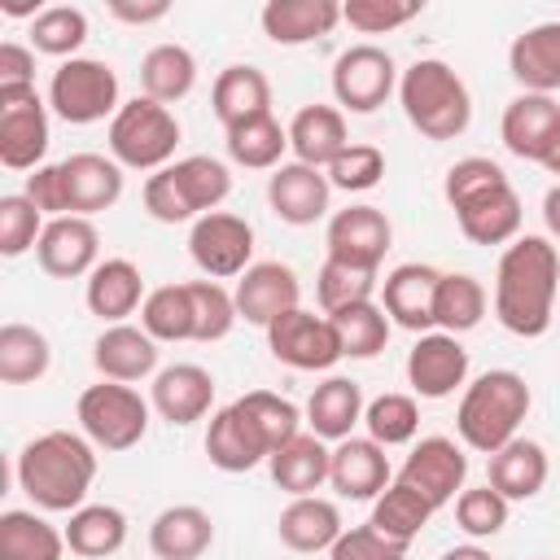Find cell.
Listing matches in <instances>:
<instances>
[{
    "instance_id": "cell-1",
    "label": "cell",
    "mask_w": 560,
    "mask_h": 560,
    "mask_svg": "<svg viewBox=\"0 0 560 560\" xmlns=\"http://www.w3.org/2000/svg\"><path fill=\"white\" fill-rule=\"evenodd\" d=\"M560 254L547 236H516L494 271V315L516 337H542L556 315Z\"/></svg>"
},
{
    "instance_id": "cell-2",
    "label": "cell",
    "mask_w": 560,
    "mask_h": 560,
    "mask_svg": "<svg viewBox=\"0 0 560 560\" xmlns=\"http://www.w3.org/2000/svg\"><path fill=\"white\" fill-rule=\"evenodd\" d=\"M96 477V451L70 429L39 433L18 455V486L44 512H79Z\"/></svg>"
},
{
    "instance_id": "cell-3",
    "label": "cell",
    "mask_w": 560,
    "mask_h": 560,
    "mask_svg": "<svg viewBox=\"0 0 560 560\" xmlns=\"http://www.w3.org/2000/svg\"><path fill=\"white\" fill-rule=\"evenodd\" d=\"M446 206L459 219V232L472 245H503L521 232V197L508 184L503 166L490 158H459L446 171Z\"/></svg>"
},
{
    "instance_id": "cell-4",
    "label": "cell",
    "mask_w": 560,
    "mask_h": 560,
    "mask_svg": "<svg viewBox=\"0 0 560 560\" xmlns=\"http://www.w3.org/2000/svg\"><path fill=\"white\" fill-rule=\"evenodd\" d=\"M525 416H529L525 376L512 372V368H494V372H481L464 389L459 411H455V429H459L464 446H472L481 455H494L516 438Z\"/></svg>"
},
{
    "instance_id": "cell-5",
    "label": "cell",
    "mask_w": 560,
    "mask_h": 560,
    "mask_svg": "<svg viewBox=\"0 0 560 560\" xmlns=\"http://www.w3.org/2000/svg\"><path fill=\"white\" fill-rule=\"evenodd\" d=\"M398 101L407 122L429 140H455L472 122V96L464 79L438 57H420L398 74Z\"/></svg>"
},
{
    "instance_id": "cell-6",
    "label": "cell",
    "mask_w": 560,
    "mask_h": 560,
    "mask_svg": "<svg viewBox=\"0 0 560 560\" xmlns=\"http://www.w3.org/2000/svg\"><path fill=\"white\" fill-rule=\"evenodd\" d=\"M179 144V122L166 105L136 96L109 118V153L118 166L131 171H162L175 158Z\"/></svg>"
},
{
    "instance_id": "cell-7",
    "label": "cell",
    "mask_w": 560,
    "mask_h": 560,
    "mask_svg": "<svg viewBox=\"0 0 560 560\" xmlns=\"http://www.w3.org/2000/svg\"><path fill=\"white\" fill-rule=\"evenodd\" d=\"M74 411H79L83 438L101 451H131L149 429V402L131 385H118V381L88 385Z\"/></svg>"
},
{
    "instance_id": "cell-8",
    "label": "cell",
    "mask_w": 560,
    "mask_h": 560,
    "mask_svg": "<svg viewBox=\"0 0 560 560\" xmlns=\"http://www.w3.org/2000/svg\"><path fill=\"white\" fill-rule=\"evenodd\" d=\"M48 105L74 127L101 122L105 114L114 118L122 109L118 105V74L96 57H70L48 79Z\"/></svg>"
},
{
    "instance_id": "cell-9",
    "label": "cell",
    "mask_w": 560,
    "mask_h": 560,
    "mask_svg": "<svg viewBox=\"0 0 560 560\" xmlns=\"http://www.w3.org/2000/svg\"><path fill=\"white\" fill-rule=\"evenodd\" d=\"M398 88V66L376 44H354L332 61V96L350 114H372Z\"/></svg>"
},
{
    "instance_id": "cell-10",
    "label": "cell",
    "mask_w": 560,
    "mask_h": 560,
    "mask_svg": "<svg viewBox=\"0 0 560 560\" xmlns=\"http://www.w3.org/2000/svg\"><path fill=\"white\" fill-rule=\"evenodd\" d=\"M188 254L192 262L210 276V280H232V276H245L254 262V228L241 219V214H228V210H210L192 223L188 232Z\"/></svg>"
},
{
    "instance_id": "cell-11",
    "label": "cell",
    "mask_w": 560,
    "mask_h": 560,
    "mask_svg": "<svg viewBox=\"0 0 560 560\" xmlns=\"http://www.w3.org/2000/svg\"><path fill=\"white\" fill-rule=\"evenodd\" d=\"M267 346L280 363L298 368V372H328L341 354V337L332 328L328 315H315V311H289L280 315L271 328H267Z\"/></svg>"
},
{
    "instance_id": "cell-12",
    "label": "cell",
    "mask_w": 560,
    "mask_h": 560,
    "mask_svg": "<svg viewBox=\"0 0 560 560\" xmlns=\"http://www.w3.org/2000/svg\"><path fill=\"white\" fill-rule=\"evenodd\" d=\"M324 245H328V258L376 271L394 245V228H389L385 210H376V206H346L328 219Z\"/></svg>"
},
{
    "instance_id": "cell-13",
    "label": "cell",
    "mask_w": 560,
    "mask_h": 560,
    "mask_svg": "<svg viewBox=\"0 0 560 560\" xmlns=\"http://www.w3.org/2000/svg\"><path fill=\"white\" fill-rule=\"evenodd\" d=\"M48 149V109L39 92H0V162L9 171H39Z\"/></svg>"
},
{
    "instance_id": "cell-14",
    "label": "cell",
    "mask_w": 560,
    "mask_h": 560,
    "mask_svg": "<svg viewBox=\"0 0 560 560\" xmlns=\"http://www.w3.org/2000/svg\"><path fill=\"white\" fill-rule=\"evenodd\" d=\"M464 477H468V455L451 442V438H420L398 472V481H407L411 490H420L433 512L446 508L451 499H459L464 490Z\"/></svg>"
},
{
    "instance_id": "cell-15",
    "label": "cell",
    "mask_w": 560,
    "mask_h": 560,
    "mask_svg": "<svg viewBox=\"0 0 560 560\" xmlns=\"http://www.w3.org/2000/svg\"><path fill=\"white\" fill-rule=\"evenodd\" d=\"M499 136H503V149H508L512 158L542 166L547 149H551L556 136H560V105H556V96L521 92L516 101H508L503 122H499Z\"/></svg>"
},
{
    "instance_id": "cell-16",
    "label": "cell",
    "mask_w": 560,
    "mask_h": 560,
    "mask_svg": "<svg viewBox=\"0 0 560 560\" xmlns=\"http://www.w3.org/2000/svg\"><path fill=\"white\" fill-rule=\"evenodd\" d=\"M96 249H101V236H96L92 219L61 214V219H48L44 223L39 245H35V258H39V267L48 276L74 280V276H92L96 271Z\"/></svg>"
},
{
    "instance_id": "cell-17",
    "label": "cell",
    "mask_w": 560,
    "mask_h": 560,
    "mask_svg": "<svg viewBox=\"0 0 560 560\" xmlns=\"http://www.w3.org/2000/svg\"><path fill=\"white\" fill-rule=\"evenodd\" d=\"M298 293H302V284H298L293 267H284V262H254L236 280V293L232 298H236V315L245 324L271 328L280 315L298 311Z\"/></svg>"
},
{
    "instance_id": "cell-18",
    "label": "cell",
    "mask_w": 560,
    "mask_h": 560,
    "mask_svg": "<svg viewBox=\"0 0 560 560\" xmlns=\"http://www.w3.org/2000/svg\"><path fill=\"white\" fill-rule=\"evenodd\" d=\"M328 197H332L328 175L315 171V166H302V162H280L267 179V206L276 210V219H284L293 228H306V223L324 219Z\"/></svg>"
},
{
    "instance_id": "cell-19",
    "label": "cell",
    "mask_w": 560,
    "mask_h": 560,
    "mask_svg": "<svg viewBox=\"0 0 560 560\" xmlns=\"http://www.w3.org/2000/svg\"><path fill=\"white\" fill-rule=\"evenodd\" d=\"M468 376V350L451 332H424L407 354V381L420 398H451Z\"/></svg>"
},
{
    "instance_id": "cell-20",
    "label": "cell",
    "mask_w": 560,
    "mask_h": 560,
    "mask_svg": "<svg viewBox=\"0 0 560 560\" xmlns=\"http://www.w3.org/2000/svg\"><path fill=\"white\" fill-rule=\"evenodd\" d=\"M206 455H210V464H214L219 472H249L254 464L271 459V446H267V438L258 433V424H254L236 402H228V407H219V411L210 416Z\"/></svg>"
},
{
    "instance_id": "cell-21",
    "label": "cell",
    "mask_w": 560,
    "mask_h": 560,
    "mask_svg": "<svg viewBox=\"0 0 560 560\" xmlns=\"http://www.w3.org/2000/svg\"><path fill=\"white\" fill-rule=\"evenodd\" d=\"M438 280L442 271L429 262H402L385 276L381 298H385V315L398 328H411L424 337V328H433V298H438Z\"/></svg>"
},
{
    "instance_id": "cell-22",
    "label": "cell",
    "mask_w": 560,
    "mask_h": 560,
    "mask_svg": "<svg viewBox=\"0 0 560 560\" xmlns=\"http://www.w3.org/2000/svg\"><path fill=\"white\" fill-rule=\"evenodd\" d=\"M61 179H66V210L79 219L109 210L122 197V166L101 153H70L61 162Z\"/></svg>"
},
{
    "instance_id": "cell-23",
    "label": "cell",
    "mask_w": 560,
    "mask_h": 560,
    "mask_svg": "<svg viewBox=\"0 0 560 560\" xmlns=\"http://www.w3.org/2000/svg\"><path fill=\"white\" fill-rule=\"evenodd\" d=\"M153 411L171 424H192L210 411L214 402V376L197 363H171L153 376V394H149Z\"/></svg>"
},
{
    "instance_id": "cell-24",
    "label": "cell",
    "mask_w": 560,
    "mask_h": 560,
    "mask_svg": "<svg viewBox=\"0 0 560 560\" xmlns=\"http://www.w3.org/2000/svg\"><path fill=\"white\" fill-rule=\"evenodd\" d=\"M328 481L341 499H376L389 486V459L385 446L372 438H346L332 446Z\"/></svg>"
},
{
    "instance_id": "cell-25",
    "label": "cell",
    "mask_w": 560,
    "mask_h": 560,
    "mask_svg": "<svg viewBox=\"0 0 560 560\" xmlns=\"http://www.w3.org/2000/svg\"><path fill=\"white\" fill-rule=\"evenodd\" d=\"M508 70L525 92L551 96L560 88V22H538L521 31L508 48Z\"/></svg>"
},
{
    "instance_id": "cell-26",
    "label": "cell",
    "mask_w": 560,
    "mask_h": 560,
    "mask_svg": "<svg viewBox=\"0 0 560 560\" xmlns=\"http://www.w3.org/2000/svg\"><path fill=\"white\" fill-rule=\"evenodd\" d=\"M92 363L105 381H118V385H131V381H144L153 368H158V341L144 332V328H131V324H109L96 346H92Z\"/></svg>"
},
{
    "instance_id": "cell-27",
    "label": "cell",
    "mask_w": 560,
    "mask_h": 560,
    "mask_svg": "<svg viewBox=\"0 0 560 560\" xmlns=\"http://www.w3.org/2000/svg\"><path fill=\"white\" fill-rule=\"evenodd\" d=\"M214 542V521L197 503H175L153 516L149 547L158 560H201Z\"/></svg>"
},
{
    "instance_id": "cell-28",
    "label": "cell",
    "mask_w": 560,
    "mask_h": 560,
    "mask_svg": "<svg viewBox=\"0 0 560 560\" xmlns=\"http://www.w3.org/2000/svg\"><path fill=\"white\" fill-rule=\"evenodd\" d=\"M337 22H341L337 0H267L262 4V35L284 48L328 35Z\"/></svg>"
},
{
    "instance_id": "cell-29",
    "label": "cell",
    "mask_w": 560,
    "mask_h": 560,
    "mask_svg": "<svg viewBox=\"0 0 560 560\" xmlns=\"http://www.w3.org/2000/svg\"><path fill=\"white\" fill-rule=\"evenodd\" d=\"M350 144L346 136V118L341 109L332 105H302L289 122V149L302 166H315V171H328L332 158Z\"/></svg>"
},
{
    "instance_id": "cell-30",
    "label": "cell",
    "mask_w": 560,
    "mask_h": 560,
    "mask_svg": "<svg viewBox=\"0 0 560 560\" xmlns=\"http://www.w3.org/2000/svg\"><path fill=\"white\" fill-rule=\"evenodd\" d=\"M88 311L105 324H122L136 306H144V280H140V267L127 262V258H105L96 262V271L88 276Z\"/></svg>"
},
{
    "instance_id": "cell-31",
    "label": "cell",
    "mask_w": 560,
    "mask_h": 560,
    "mask_svg": "<svg viewBox=\"0 0 560 560\" xmlns=\"http://www.w3.org/2000/svg\"><path fill=\"white\" fill-rule=\"evenodd\" d=\"M276 534L289 551L315 556V551H328L341 538V512H337V503H328L319 494H302L280 512Z\"/></svg>"
},
{
    "instance_id": "cell-32",
    "label": "cell",
    "mask_w": 560,
    "mask_h": 560,
    "mask_svg": "<svg viewBox=\"0 0 560 560\" xmlns=\"http://www.w3.org/2000/svg\"><path fill=\"white\" fill-rule=\"evenodd\" d=\"M359 420H363V389L350 376H328L306 398V424L324 442H346Z\"/></svg>"
},
{
    "instance_id": "cell-33",
    "label": "cell",
    "mask_w": 560,
    "mask_h": 560,
    "mask_svg": "<svg viewBox=\"0 0 560 560\" xmlns=\"http://www.w3.org/2000/svg\"><path fill=\"white\" fill-rule=\"evenodd\" d=\"M267 464H271V481H276L284 494L302 499V494H315V490L328 481L332 451L324 446V438H315V433H298V438L284 442Z\"/></svg>"
},
{
    "instance_id": "cell-34",
    "label": "cell",
    "mask_w": 560,
    "mask_h": 560,
    "mask_svg": "<svg viewBox=\"0 0 560 560\" xmlns=\"http://www.w3.org/2000/svg\"><path fill=\"white\" fill-rule=\"evenodd\" d=\"M210 105H214V118L228 127L236 122H249L258 114H271V83L262 70L254 66H228L219 70L214 79V92H210Z\"/></svg>"
},
{
    "instance_id": "cell-35",
    "label": "cell",
    "mask_w": 560,
    "mask_h": 560,
    "mask_svg": "<svg viewBox=\"0 0 560 560\" xmlns=\"http://www.w3.org/2000/svg\"><path fill=\"white\" fill-rule=\"evenodd\" d=\"M490 490H499L508 503L512 499H534L547 486V451L529 438H512L503 451L490 455Z\"/></svg>"
},
{
    "instance_id": "cell-36",
    "label": "cell",
    "mask_w": 560,
    "mask_h": 560,
    "mask_svg": "<svg viewBox=\"0 0 560 560\" xmlns=\"http://www.w3.org/2000/svg\"><path fill=\"white\" fill-rule=\"evenodd\" d=\"M197 83V57L184 48V44H158L144 52L140 61V88L149 101L158 105H171V101H184Z\"/></svg>"
},
{
    "instance_id": "cell-37",
    "label": "cell",
    "mask_w": 560,
    "mask_h": 560,
    "mask_svg": "<svg viewBox=\"0 0 560 560\" xmlns=\"http://www.w3.org/2000/svg\"><path fill=\"white\" fill-rule=\"evenodd\" d=\"M166 175H171L179 201L188 206L192 223H197L201 214H210V210L232 192V175H228V166H223L219 158H206V153H192V158L166 166Z\"/></svg>"
},
{
    "instance_id": "cell-38",
    "label": "cell",
    "mask_w": 560,
    "mask_h": 560,
    "mask_svg": "<svg viewBox=\"0 0 560 560\" xmlns=\"http://www.w3.org/2000/svg\"><path fill=\"white\" fill-rule=\"evenodd\" d=\"M127 542V516L109 503H83L79 512H70V525H66V547L74 556H88V560H105L114 556L118 547Z\"/></svg>"
},
{
    "instance_id": "cell-39",
    "label": "cell",
    "mask_w": 560,
    "mask_h": 560,
    "mask_svg": "<svg viewBox=\"0 0 560 560\" xmlns=\"http://www.w3.org/2000/svg\"><path fill=\"white\" fill-rule=\"evenodd\" d=\"M429 516H433V503L420 494V490H411L407 481H389L381 494H376V503H372V529H381L385 538H394V542H411L424 525H429Z\"/></svg>"
},
{
    "instance_id": "cell-40",
    "label": "cell",
    "mask_w": 560,
    "mask_h": 560,
    "mask_svg": "<svg viewBox=\"0 0 560 560\" xmlns=\"http://www.w3.org/2000/svg\"><path fill=\"white\" fill-rule=\"evenodd\" d=\"M66 534H57L44 516L9 508L0 516V560H61Z\"/></svg>"
},
{
    "instance_id": "cell-41",
    "label": "cell",
    "mask_w": 560,
    "mask_h": 560,
    "mask_svg": "<svg viewBox=\"0 0 560 560\" xmlns=\"http://www.w3.org/2000/svg\"><path fill=\"white\" fill-rule=\"evenodd\" d=\"M486 315V289L477 276L468 271H442L438 280V298H433V324L451 337L477 328Z\"/></svg>"
},
{
    "instance_id": "cell-42",
    "label": "cell",
    "mask_w": 560,
    "mask_h": 560,
    "mask_svg": "<svg viewBox=\"0 0 560 560\" xmlns=\"http://www.w3.org/2000/svg\"><path fill=\"white\" fill-rule=\"evenodd\" d=\"M289 149V127H280L271 114H258L249 122L228 127V158L249 171H276Z\"/></svg>"
},
{
    "instance_id": "cell-43",
    "label": "cell",
    "mask_w": 560,
    "mask_h": 560,
    "mask_svg": "<svg viewBox=\"0 0 560 560\" xmlns=\"http://www.w3.org/2000/svg\"><path fill=\"white\" fill-rule=\"evenodd\" d=\"M52 346L31 324H4L0 328V381L4 385H31L48 372Z\"/></svg>"
},
{
    "instance_id": "cell-44",
    "label": "cell",
    "mask_w": 560,
    "mask_h": 560,
    "mask_svg": "<svg viewBox=\"0 0 560 560\" xmlns=\"http://www.w3.org/2000/svg\"><path fill=\"white\" fill-rule=\"evenodd\" d=\"M337 337H341V354L346 359H376L389 341V315L385 306L376 302H359V306H346L337 315H328Z\"/></svg>"
},
{
    "instance_id": "cell-45",
    "label": "cell",
    "mask_w": 560,
    "mask_h": 560,
    "mask_svg": "<svg viewBox=\"0 0 560 560\" xmlns=\"http://www.w3.org/2000/svg\"><path fill=\"white\" fill-rule=\"evenodd\" d=\"M140 328L153 341H192V302L184 284H162L140 306Z\"/></svg>"
},
{
    "instance_id": "cell-46",
    "label": "cell",
    "mask_w": 560,
    "mask_h": 560,
    "mask_svg": "<svg viewBox=\"0 0 560 560\" xmlns=\"http://www.w3.org/2000/svg\"><path fill=\"white\" fill-rule=\"evenodd\" d=\"M372 289H376V271H363V267H350V262H337V258H324V267L315 276V298H319L324 315L372 302Z\"/></svg>"
},
{
    "instance_id": "cell-47",
    "label": "cell",
    "mask_w": 560,
    "mask_h": 560,
    "mask_svg": "<svg viewBox=\"0 0 560 560\" xmlns=\"http://www.w3.org/2000/svg\"><path fill=\"white\" fill-rule=\"evenodd\" d=\"M188 302H192V341H223L232 332L236 315V298L219 284V280H188Z\"/></svg>"
},
{
    "instance_id": "cell-48",
    "label": "cell",
    "mask_w": 560,
    "mask_h": 560,
    "mask_svg": "<svg viewBox=\"0 0 560 560\" xmlns=\"http://www.w3.org/2000/svg\"><path fill=\"white\" fill-rule=\"evenodd\" d=\"M83 39H88V18H83V9H74V4H48L35 22H31V44H35V52H48V57H74L79 48H83Z\"/></svg>"
},
{
    "instance_id": "cell-49",
    "label": "cell",
    "mask_w": 560,
    "mask_h": 560,
    "mask_svg": "<svg viewBox=\"0 0 560 560\" xmlns=\"http://www.w3.org/2000/svg\"><path fill=\"white\" fill-rule=\"evenodd\" d=\"M363 424H368V438L381 442V446H402L416 438L420 429V407L411 394H381L363 407Z\"/></svg>"
},
{
    "instance_id": "cell-50",
    "label": "cell",
    "mask_w": 560,
    "mask_h": 560,
    "mask_svg": "<svg viewBox=\"0 0 560 560\" xmlns=\"http://www.w3.org/2000/svg\"><path fill=\"white\" fill-rule=\"evenodd\" d=\"M236 407L258 424V433L267 438L271 455H276L284 442H293V438H298L302 416H298V407H293L289 398H280V394H271V389H249V394H241V398H236Z\"/></svg>"
},
{
    "instance_id": "cell-51",
    "label": "cell",
    "mask_w": 560,
    "mask_h": 560,
    "mask_svg": "<svg viewBox=\"0 0 560 560\" xmlns=\"http://www.w3.org/2000/svg\"><path fill=\"white\" fill-rule=\"evenodd\" d=\"M39 232H44V214L35 210V201L26 192L0 197V254L4 258H18V254L35 249Z\"/></svg>"
},
{
    "instance_id": "cell-52",
    "label": "cell",
    "mask_w": 560,
    "mask_h": 560,
    "mask_svg": "<svg viewBox=\"0 0 560 560\" xmlns=\"http://www.w3.org/2000/svg\"><path fill=\"white\" fill-rule=\"evenodd\" d=\"M324 175H328L332 188L368 192V188H376L381 175H385V153H381L376 144H346V149L332 158V166H328Z\"/></svg>"
},
{
    "instance_id": "cell-53",
    "label": "cell",
    "mask_w": 560,
    "mask_h": 560,
    "mask_svg": "<svg viewBox=\"0 0 560 560\" xmlns=\"http://www.w3.org/2000/svg\"><path fill=\"white\" fill-rule=\"evenodd\" d=\"M455 521L468 538H490L508 525V499L490 486H477V490H459L455 499Z\"/></svg>"
},
{
    "instance_id": "cell-54",
    "label": "cell",
    "mask_w": 560,
    "mask_h": 560,
    "mask_svg": "<svg viewBox=\"0 0 560 560\" xmlns=\"http://www.w3.org/2000/svg\"><path fill=\"white\" fill-rule=\"evenodd\" d=\"M416 13H420L416 0H350V4H341V22H350L363 35H385L402 22H411Z\"/></svg>"
},
{
    "instance_id": "cell-55",
    "label": "cell",
    "mask_w": 560,
    "mask_h": 560,
    "mask_svg": "<svg viewBox=\"0 0 560 560\" xmlns=\"http://www.w3.org/2000/svg\"><path fill=\"white\" fill-rule=\"evenodd\" d=\"M328 560H407V547L385 538L372 525H354V529H341V538L328 547Z\"/></svg>"
},
{
    "instance_id": "cell-56",
    "label": "cell",
    "mask_w": 560,
    "mask_h": 560,
    "mask_svg": "<svg viewBox=\"0 0 560 560\" xmlns=\"http://www.w3.org/2000/svg\"><path fill=\"white\" fill-rule=\"evenodd\" d=\"M144 210L158 219V223H188L192 214H188V206L179 201V192H175V184H171V175H166V166L162 171H153L149 179H144Z\"/></svg>"
},
{
    "instance_id": "cell-57",
    "label": "cell",
    "mask_w": 560,
    "mask_h": 560,
    "mask_svg": "<svg viewBox=\"0 0 560 560\" xmlns=\"http://www.w3.org/2000/svg\"><path fill=\"white\" fill-rule=\"evenodd\" d=\"M26 197L35 201V210H39V214H52V219L70 214V210H66V179H61V162L31 171V175H26Z\"/></svg>"
},
{
    "instance_id": "cell-58",
    "label": "cell",
    "mask_w": 560,
    "mask_h": 560,
    "mask_svg": "<svg viewBox=\"0 0 560 560\" xmlns=\"http://www.w3.org/2000/svg\"><path fill=\"white\" fill-rule=\"evenodd\" d=\"M35 88V52L22 44H0V92Z\"/></svg>"
},
{
    "instance_id": "cell-59",
    "label": "cell",
    "mask_w": 560,
    "mask_h": 560,
    "mask_svg": "<svg viewBox=\"0 0 560 560\" xmlns=\"http://www.w3.org/2000/svg\"><path fill=\"white\" fill-rule=\"evenodd\" d=\"M109 13H114L118 22H136V26H144V22L166 18V13H171V4H166V0H153V4H127V0H114V4H109Z\"/></svg>"
},
{
    "instance_id": "cell-60",
    "label": "cell",
    "mask_w": 560,
    "mask_h": 560,
    "mask_svg": "<svg viewBox=\"0 0 560 560\" xmlns=\"http://www.w3.org/2000/svg\"><path fill=\"white\" fill-rule=\"evenodd\" d=\"M542 223H547V232L560 241V184H551L547 197H542Z\"/></svg>"
},
{
    "instance_id": "cell-61",
    "label": "cell",
    "mask_w": 560,
    "mask_h": 560,
    "mask_svg": "<svg viewBox=\"0 0 560 560\" xmlns=\"http://www.w3.org/2000/svg\"><path fill=\"white\" fill-rule=\"evenodd\" d=\"M0 9H4L9 18H31V22H35L39 13H44V9H39V4H31V0H4Z\"/></svg>"
},
{
    "instance_id": "cell-62",
    "label": "cell",
    "mask_w": 560,
    "mask_h": 560,
    "mask_svg": "<svg viewBox=\"0 0 560 560\" xmlns=\"http://www.w3.org/2000/svg\"><path fill=\"white\" fill-rule=\"evenodd\" d=\"M442 560H490V551L477 547V542H464V547H451Z\"/></svg>"
},
{
    "instance_id": "cell-63",
    "label": "cell",
    "mask_w": 560,
    "mask_h": 560,
    "mask_svg": "<svg viewBox=\"0 0 560 560\" xmlns=\"http://www.w3.org/2000/svg\"><path fill=\"white\" fill-rule=\"evenodd\" d=\"M542 166H547L551 175H560V136H556V144L547 149V158H542Z\"/></svg>"
}]
</instances>
